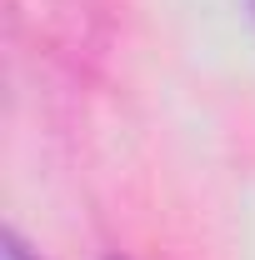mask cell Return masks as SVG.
I'll use <instances>...</instances> for the list:
<instances>
[{
    "label": "cell",
    "instance_id": "cell-1",
    "mask_svg": "<svg viewBox=\"0 0 255 260\" xmlns=\"http://www.w3.org/2000/svg\"><path fill=\"white\" fill-rule=\"evenodd\" d=\"M0 260H40V255H35L15 230H5V240H0Z\"/></svg>",
    "mask_w": 255,
    "mask_h": 260
},
{
    "label": "cell",
    "instance_id": "cell-2",
    "mask_svg": "<svg viewBox=\"0 0 255 260\" xmlns=\"http://www.w3.org/2000/svg\"><path fill=\"white\" fill-rule=\"evenodd\" d=\"M245 15H250V25H255V0H245Z\"/></svg>",
    "mask_w": 255,
    "mask_h": 260
}]
</instances>
